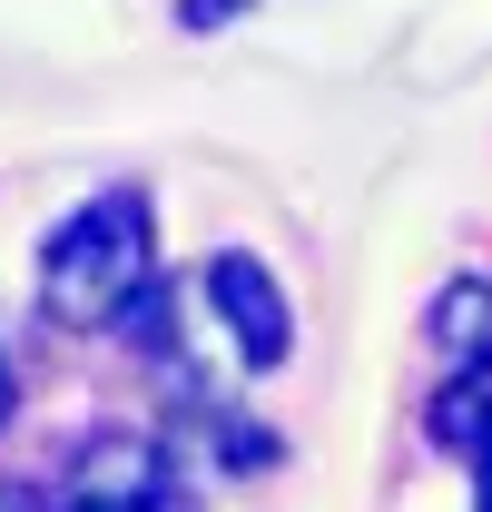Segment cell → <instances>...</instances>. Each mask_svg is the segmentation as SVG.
Wrapping results in <instances>:
<instances>
[{
    "instance_id": "6da1fadb",
    "label": "cell",
    "mask_w": 492,
    "mask_h": 512,
    "mask_svg": "<svg viewBox=\"0 0 492 512\" xmlns=\"http://www.w3.org/2000/svg\"><path fill=\"white\" fill-rule=\"evenodd\" d=\"M148 256H158L148 197L138 188L89 197L60 237H50V256H40V306L60 325H119L138 306V286H148Z\"/></svg>"
},
{
    "instance_id": "7a4b0ae2",
    "label": "cell",
    "mask_w": 492,
    "mask_h": 512,
    "mask_svg": "<svg viewBox=\"0 0 492 512\" xmlns=\"http://www.w3.org/2000/svg\"><path fill=\"white\" fill-rule=\"evenodd\" d=\"M207 296H217V316H227V335H237L246 375L286 365L296 325H286V296H276V276H266L256 256H217V266H207Z\"/></svg>"
},
{
    "instance_id": "3957f363",
    "label": "cell",
    "mask_w": 492,
    "mask_h": 512,
    "mask_svg": "<svg viewBox=\"0 0 492 512\" xmlns=\"http://www.w3.org/2000/svg\"><path fill=\"white\" fill-rule=\"evenodd\" d=\"M158 493V444L138 434H99L79 453V503H148Z\"/></svg>"
},
{
    "instance_id": "277c9868",
    "label": "cell",
    "mask_w": 492,
    "mask_h": 512,
    "mask_svg": "<svg viewBox=\"0 0 492 512\" xmlns=\"http://www.w3.org/2000/svg\"><path fill=\"white\" fill-rule=\"evenodd\" d=\"M433 444H453V453H483L492 444V355H473L463 375L433 394Z\"/></svg>"
},
{
    "instance_id": "5b68a950",
    "label": "cell",
    "mask_w": 492,
    "mask_h": 512,
    "mask_svg": "<svg viewBox=\"0 0 492 512\" xmlns=\"http://www.w3.org/2000/svg\"><path fill=\"white\" fill-rule=\"evenodd\" d=\"M433 325H443L453 345H473V335H492V286H453V296L433 306Z\"/></svg>"
},
{
    "instance_id": "8992f818",
    "label": "cell",
    "mask_w": 492,
    "mask_h": 512,
    "mask_svg": "<svg viewBox=\"0 0 492 512\" xmlns=\"http://www.w3.org/2000/svg\"><path fill=\"white\" fill-rule=\"evenodd\" d=\"M473 463H483V483H473V512H492V444L473 453Z\"/></svg>"
},
{
    "instance_id": "52a82bcc",
    "label": "cell",
    "mask_w": 492,
    "mask_h": 512,
    "mask_svg": "<svg viewBox=\"0 0 492 512\" xmlns=\"http://www.w3.org/2000/svg\"><path fill=\"white\" fill-rule=\"evenodd\" d=\"M0 512H50V503H40V493H20V483H10V493H0Z\"/></svg>"
},
{
    "instance_id": "ba28073f",
    "label": "cell",
    "mask_w": 492,
    "mask_h": 512,
    "mask_svg": "<svg viewBox=\"0 0 492 512\" xmlns=\"http://www.w3.org/2000/svg\"><path fill=\"white\" fill-rule=\"evenodd\" d=\"M69 512H148V503H69Z\"/></svg>"
},
{
    "instance_id": "9c48e42d",
    "label": "cell",
    "mask_w": 492,
    "mask_h": 512,
    "mask_svg": "<svg viewBox=\"0 0 492 512\" xmlns=\"http://www.w3.org/2000/svg\"><path fill=\"white\" fill-rule=\"evenodd\" d=\"M0 414H10V365H0Z\"/></svg>"
}]
</instances>
